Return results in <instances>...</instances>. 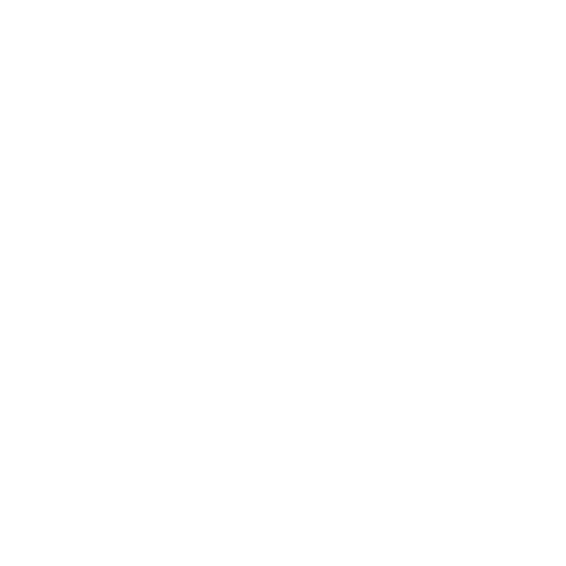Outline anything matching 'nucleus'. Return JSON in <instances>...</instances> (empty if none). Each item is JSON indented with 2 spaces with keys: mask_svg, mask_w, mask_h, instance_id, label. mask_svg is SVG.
Listing matches in <instances>:
<instances>
[]
</instances>
